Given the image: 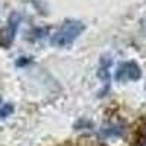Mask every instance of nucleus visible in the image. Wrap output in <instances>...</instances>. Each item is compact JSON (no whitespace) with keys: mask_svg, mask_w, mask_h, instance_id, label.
Listing matches in <instances>:
<instances>
[{"mask_svg":"<svg viewBox=\"0 0 146 146\" xmlns=\"http://www.w3.org/2000/svg\"><path fill=\"white\" fill-rule=\"evenodd\" d=\"M19 23H21V16H19V13H16V12H15V13H12V15L9 16L7 27H6L5 32L2 34V40H0V44H2L3 47L7 48L12 42H13Z\"/></svg>","mask_w":146,"mask_h":146,"instance_id":"7ed1b4c3","label":"nucleus"},{"mask_svg":"<svg viewBox=\"0 0 146 146\" xmlns=\"http://www.w3.org/2000/svg\"><path fill=\"white\" fill-rule=\"evenodd\" d=\"M142 76L140 67L135 62H126L123 64H120L117 72H115V79L118 82L124 80H139Z\"/></svg>","mask_w":146,"mask_h":146,"instance_id":"f03ea898","label":"nucleus"},{"mask_svg":"<svg viewBox=\"0 0 146 146\" xmlns=\"http://www.w3.org/2000/svg\"><path fill=\"white\" fill-rule=\"evenodd\" d=\"M83 29H85V25L82 22L67 19V21H64L62 28L51 36V44L54 47H66L75 41L83 32Z\"/></svg>","mask_w":146,"mask_h":146,"instance_id":"f257e3e1","label":"nucleus"},{"mask_svg":"<svg viewBox=\"0 0 146 146\" xmlns=\"http://www.w3.org/2000/svg\"><path fill=\"white\" fill-rule=\"evenodd\" d=\"M111 64V60H107L105 62V58L101 60V67L98 70V76L107 83V88H108V83H110V73H108V66Z\"/></svg>","mask_w":146,"mask_h":146,"instance_id":"20e7f679","label":"nucleus"},{"mask_svg":"<svg viewBox=\"0 0 146 146\" xmlns=\"http://www.w3.org/2000/svg\"><path fill=\"white\" fill-rule=\"evenodd\" d=\"M12 113H13V105H10V104H2V100H0V118H6Z\"/></svg>","mask_w":146,"mask_h":146,"instance_id":"39448f33","label":"nucleus"},{"mask_svg":"<svg viewBox=\"0 0 146 146\" xmlns=\"http://www.w3.org/2000/svg\"><path fill=\"white\" fill-rule=\"evenodd\" d=\"M145 136H146V127H145Z\"/></svg>","mask_w":146,"mask_h":146,"instance_id":"423d86ee","label":"nucleus"}]
</instances>
